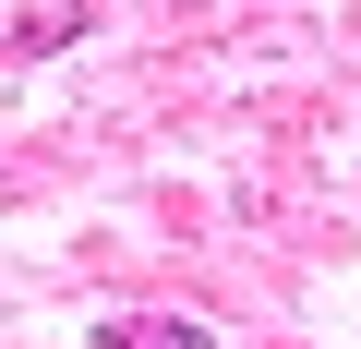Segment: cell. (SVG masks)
I'll return each mask as SVG.
<instances>
[{"label": "cell", "mask_w": 361, "mask_h": 349, "mask_svg": "<svg viewBox=\"0 0 361 349\" xmlns=\"http://www.w3.org/2000/svg\"><path fill=\"white\" fill-rule=\"evenodd\" d=\"M121 337H133V349H205L193 325H121Z\"/></svg>", "instance_id": "cell-1"}]
</instances>
